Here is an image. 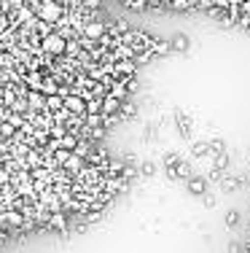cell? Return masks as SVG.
Returning <instances> with one entry per match:
<instances>
[{
    "instance_id": "obj_17",
    "label": "cell",
    "mask_w": 250,
    "mask_h": 253,
    "mask_svg": "<svg viewBox=\"0 0 250 253\" xmlns=\"http://www.w3.org/2000/svg\"><path fill=\"white\" fill-rule=\"evenodd\" d=\"M113 70L129 76V73H135V65H132V62H116V65H113Z\"/></svg>"
},
{
    "instance_id": "obj_18",
    "label": "cell",
    "mask_w": 250,
    "mask_h": 253,
    "mask_svg": "<svg viewBox=\"0 0 250 253\" xmlns=\"http://www.w3.org/2000/svg\"><path fill=\"white\" fill-rule=\"evenodd\" d=\"M169 49H172V43H167V41H159V38H156V43H153V54H167Z\"/></svg>"
},
{
    "instance_id": "obj_10",
    "label": "cell",
    "mask_w": 250,
    "mask_h": 253,
    "mask_svg": "<svg viewBox=\"0 0 250 253\" xmlns=\"http://www.w3.org/2000/svg\"><path fill=\"white\" fill-rule=\"evenodd\" d=\"M59 89H62L59 84H54V81H51V78H46V81L41 84V89H38V92H43V95H46V97H51V95H59Z\"/></svg>"
},
{
    "instance_id": "obj_21",
    "label": "cell",
    "mask_w": 250,
    "mask_h": 253,
    "mask_svg": "<svg viewBox=\"0 0 250 253\" xmlns=\"http://www.w3.org/2000/svg\"><path fill=\"white\" fill-rule=\"evenodd\" d=\"M0 135H14V124L3 122V124H0Z\"/></svg>"
},
{
    "instance_id": "obj_6",
    "label": "cell",
    "mask_w": 250,
    "mask_h": 253,
    "mask_svg": "<svg viewBox=\"0 0 250 253\" xmlns=\"http://www.w3.org/2000/svg\"><path fill=\"white\" fill-rule=\"evenodd\" d=\"M49 229H56L59 234H65V232H67L65 213H51V218H49Z\"/></svg>"
},
{
    "instance_id": "obj_3",
    "label": "cell",
    "mask_w": 250,
    "mask_h": 253,
    "mask_svg": "<svg viewBox=\"0 0 250 253\" xmlns=\"http://www.w3.org/2000/svg\"><path fill=\"white\" fill-rule=\"evenodd\" d=\"M83 38H89V41H102V38H105V25H102L100 19L89 22V25L83 27Z\"/></svg>"
},
{
    "instance_id": "obj_4",
    "label": "cell",
    "mask_w": 250,
    "mask_h": 253,
    "mask_svg": "<svg viewBox=\"0 0 250 253\" xmlns=\"http://www.w3.org/2000/svg\"><path fill=\"white\" fill-rule=\"evenodd\" d=\"M65 111H70V113H86V100H83L81 95L65 97Z\"/></svg>"
},
{
    "instance_id": "obj_22",
    "label": "cell",
    "mask_w": 250,
    "mask_h": 253,
    "mask_svg": "<svg viewBox=\"0 0 250 253\" xmlns=\"http://www.w3.org/2000/svg\"><path fill=\"white\" fill-rule=\"evenodd\" d=\"M221 186H223L226 191H234V189H237V181H231V178H226V181L221 183Z\"/></svg>"
},
{
    "instance_id": "obj_26",
    "label": "cell",
    "mask_w": 250,
    "mask_h": 253,
    "mask_svg": "<svg viewBox=\"0 0 250 253\" xmlns=\"http://www.w3.org/2000/svg\"><path fill=\"white\" fill-rule=\"evenodd\" d=\"M0 167H3V159H0Z\"/></svg>"
},
{
    "instance_id": "obj_25",
    "label": "cell",
    "mask_w": 250,
    "mask_h": 253,
    "mask_svg": "<svg viewBox=\"0 0 250 253\" xmlns=\"http://www.w3.org/2000/svg\"><path fill=\"white\" fill-rule=\"evenodd\" d=\"M0 97H3V86H0Z\"/></svg>"
},
{
    "instance_id": "obj_11",
    "label": "cell",
    "mask_w": 250,
    "mask_h": 253,
    "mask_svg": "<svg viewBox=\"0 0 250 253\" xmlns=\"http://www.w3.org/2000/svg\"><path fill=\"white\" fill-rule=\"evenodd\" d=\"M186 49H189V35H183V32L175 35L172 38V51H186Z\"/></svg>"
},
{
    "instance_id": "obj_16",
    "label": "cell",
    "mask_w": 250,
    "mask_h": 253,
    "mask_svg": "<svg viewBox=\"0 0 250 253\" xmlns=\"http://www.w3.org/2000/svg\"><path fill=\"white\" fill-rule=\"evenodd\" d=\"M70 157H73L70 148H56V151H54V159H56L59 164H67V159H70Z\"/></svg>"
},
{
    "instance_id": "obj_15",
    "label": "cell",
    "mask_w": 250,
    "mask_h": 253,
    "mask_svg": "<svg viewBox=\"0 0 250 253\" xmlns=\"http://www.w3.org/2000/svg\"><path fill=\"white\" fill-rule=\"evenodd\" d=\"M59 143H62V148H70V151H76V146H78V137L73 135V132H67V135L62 137Z\"/></svg>"
},
{
    "instance_id": "obj_5",
    "label": "cell",
    "mask_w": 250,
    "mask_h": 253,
    "mask_svg": "<svg viewBox=\"0 0 250 253\" xmlns=\"http://www.w3.org/2000/svg\"><path fill=\"white\" fill-rule=\"evenodd\" d=\"M121 102L124 100H118V97H113L111 92H108L105 100H102V113H105V116H116V113L121 111Z\"/></svg>"
},
{
    "instance_id": "obj_23",
    "label": "cell",
    "mask_w": 250,
    "mask_h": 253,
    "mask_svg": "<svg viewBox=\"0 0 250 253\" xmlns=\"http://www.w3.org/2000/svg\"><path fill=\"white\" fill-rule=\"evenodd\" d=\"M191 0H172V8H189Z\"/></svg>"
},
{
    "instance_id": "obj_19",
    "label": "cell",
    "mask_w": 250,
    "mask_h": 253,
    "mask_svg": "<svg viewBox=\"0 0 250 253\" xmlns=\"http://www.w3.org/2000/svg\"><path fill=\"white\" fill-rule=\"evenodd\" d=\"M189 189H191V194H204V181H189Z\"/></svg>"
},
{
    "instance_id": "obj_13",
    "label": "cell",
    "mask_w": 250,
    "mask_h": 253,
    "mask_svg": "<svg viewBox=\"0 0 250 253\" xmlns=\"http://www.w3.org/2000/svg\"><path fill=\"white\" fill-rule=\"evenodd\" d=\"M76 157H81V159H86V157H92V148H89V143L86 140H78V146H76Z\"/></svg>"
},
{
    "instance_id": "obj_2",
    "label": "cell",
    "mask_w": 250,
    "mask_h": 253,
    "mask_svg": "<svg viewBox=\"0 0 250 253\" xmlns=\"http://www.w3.org/2000/svg\"><path fill=\"white\" fill-rule=\"evenodd\" d=\"M41 19L49 22V25H59V22H62V3H54V0H43Z\"/></svg>"
},
{
    "instance_id": "obj_7",
    "label": "cell",
    "mask_w": 250,
    "mask_h": 253,
    "mask_svg": "<svg viewBox=\"0 0 250 253\" xmlns=\"http://www.w3.org/2000/svg\"><path fill=\"white\" fill-rule=\"evenodd\" d=\"M5 223H11V226H25L27 223V216L19 210H8L5 213Z\"/></svg>"
},
{
    "instance_id": "obj_12",
    "label": "cell",
    "mask_w": 250,
    "mask_h": 253,
    "mask_svg": "<svg viewBox=\"0 0 250 253\" xmlns=\"http://www.w3.org/2000/svg\"><path fill=\"white\" fill-rule=\"evenodd\" d=\"M81 167H83V159L76 157V154H73V157L67 159V164H65V170H70V172H81Z\"/></svg>"
},
{
    "instance_id": "obj_20",
    "label": "cell",
    "mask_w": 250,
    "mask_h": 253,
    "mask_svg": "<svg viewBox=\"0 0 250 253\" xmlns=\"http://www.w3.org/2000/svg\"><path fill=\"white\" fill-rule=\"evenodd\" d=\"M118 113H121V116H132L135 105H132V102H121V111H118Z\"/></svg>"
},
{
    "instance_id": "obj_1",
    "label": "cell",
    "mask_w": 250,
    "mask_h": 253,
    "mask_svg": "<svg viewBox=\"0 0 250 253\" xmlns=\"http://www.w3.org/2000/svg\"><path fill=\"white\" fill-rule=\"evenodd\" d=\"M41 49L46 51V54H51V57H56V54H65V51H67V41L59 35V32H51V35H46V38H43Z\"/></svg>"
},
{
    "instance_id": "obj_24",
    "label": "cell",
    "mask_w": 250,
    "mask_h": 253,
    "mask_svg": "<svg viewBox=\"0 0 250 253\" xmlns=\"http://www.w3.org/2000/svg\"><path fill=\"white\" fill-rule=\"evenodd\" d=\"M143 175H153V164H143Z\"/></svg>"
},
{
    "instance_id": "obj_8",
    "label": "cell",
    "mask_w": 250,
    "mask_h": 253,
    "mask_svg": "<svg viewBox=\"0 0 250 253\" xmlns=\"http://www.w3.org/2000/svg\"><path fill=\"white\" fill-rule=\"evenodd\" d=\"M27 102H30V108H46V97L41 95V92H27Z\"/></svg>"
},
{
    "instance_id": "obj_14",
    "label": "cell",
    "mask_w": 250,
    "mask_h": 253,
    "mask_svg": "<svg viewBox=\"0 0 250 253\" xmlns=\"http://www.w3.org/2000/svg\"><path fill=\"white\" fill-rule=\"evenodd\" d=\"M46 129H49V135H51V137H56V140H62V137L67 135V129H65L62 124H49Z\"/></svg>"
},
{
    "instance_id": "obj_9",
    "label": "cell",
    "mask_w": 250,
    "mask_h": 253,
    "mask_svg": "<svg viewBox=\"0 0 250 253\" xmlns=\"http://www.w3.org/2000/svg\"><path fill=\"white\" fill-rule=\"evenodd\" d=\"M86 113H89V116L102 113V100H100V97H89V100H86Z\"/></svg>"
}]
</instances>
